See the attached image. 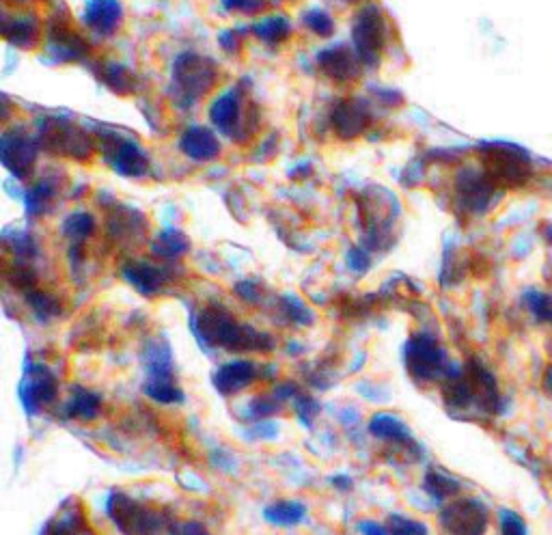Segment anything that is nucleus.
Listing matches in <instances>:
<instances>
[{
  "label": "nucleus",
  "instance_id": "1",
  "mask_svg": "<svg viewBox=\"0 0 552 535\" xmlns=\"http://www.w3.org/2000/svg\"><path fill=\"white\" fill-rule=\"evenodd\" d=\"M199 333L205 341L225 350H270L272 339L264 333L242 326L229 313L207 309L199 315Z\"/></svg>",
  "mask_w": 552,
  "mask_h": 535
},
{
  "label": "nucleus",
  "instance_id": "2",
  "mask_svg": "<svg viewBox=\"0 0 552 535\" xmlns=\"http://www.w3.org/2000/svg\"><path fill=\"white\" fill-rule=\"evenodd\" d=\"M438 520L449 535H483L488 531L490 514L479 499H451Z\"/></svg>",
  "mask_w": 552,
  "mask_h": 535
},
{
  "label": "nucleus",
  "instance_id": "3",
  "mask_svg": "<svg viewBox=\"0 0 552 535\" xmlns=\"http://www.w3.org/2000/svg\"><path fill=\"white\" fill-rule=\"evenodd\" d=\"M406 365L417 382H434L449 374L447 356L430 335H417L406 348Z\"/></svg>",
  "mask_w": 552,
  "mask_h": 535
},
{
  "label": "nucleus",
  "instance_id": "4",
  "mask_svg": "<svg viewBox=\"0 0 552 535\" xmlns=\"http://www.w3.org/2000/svg\"><path fill=\"white\" fill-rule=\"evenodd\" d=\"M108 512L113 516L117 527L128 535H156L162 527V518L158 512L136 503L134 499L115 492L108 501Z\"/></svg>",
  "mask_w": 552,
  "mask_h": 535
},
{
  "label": "nucleus",
  "instance_id": "5",
  "mask_svg": "<svg viewBox=\"0 0 552 535\" xmlns=\"http://www.w3.org/2000/svg\"><path fill=\"white\" fill-rule=\"evenodd\" d=\"M177 80L190 98H201L203 93L214 87L216 70L207 59L197 57V54H186L177 63Z\"/></svg>",
  "mask_w": 552,
  "mask_h": 535
},
{
  "label": "nucleus",
  "instance_id": "6",
  "mask_svg": "<svg viewBox=\"0 0 552 535\" xmlns=\"http://www.w3.org/2000/svg\"><path fill=\"white\" fill-rule=\"evenodd\" d=\"M354 41L361 59L365 63H374L382 48V16L374 7H369L358 16L354 26Z\"/></svg>",
  "mask_w": 552,
  "mask_h": 535
},
{
  "label": "nucleus",
  "instance_id": "7",
  "mask_svg": "<svg viewBox=\"0 0 552 535\" xmlns=\"http://www.w3.org/2000/svg\"><path fill=\"white\" fill-rule=\"evenodd\" d=\"M35 145L22 134H7L0 141V160L5 162V167L11 169L18 177L29 175L35 164Z\"/></svg>",
  "mask_w": 552,
  "mask_h": 535
},
{
  "label": "nucleus",
  "instance_id": "8",
  "mask_svg": "<svg viewBox=\"0 0 552 535\" xmlns=\"http://www.w3.org/2000/svg\"><path fill=\"white\" fill-rule=\"evenodd\" d=\"M257 378V367L251 361H229L218 369L214 376V387L223 395H236L251 387Z\"/></svg>",
  "mask_w": 552,
  "mask_h": 535
},
{
  "label": "nucleus",
  "instance_id": "9",
  "mask_svg": "<svg viewBox=\"0 0 552 535\" xmlns=\"http://www.w3.org/2000/svg\"><path fill=\"white\" fill-rule=\"evenodd\" d=\"M492 175L496 182L520 184L529 175V162L518 149L501 145L499 149H494Z\"/></svg>",
  "mask_w": 552,
  "mask_h": 535
},
{
  "label": "nucleus",
  "instance_id": "10",
  "mask_svg": "<svg viewBox=\"0 0 552 535\" xmlns=\"http://www.w3.org/2000/svg\"><path fill=\"white\" fill-rule=\"evenodd\" d=\"M85 22L91 31L102 37L117 33L123 22V9L119 0H91L85 9Z\"/></svg>",
  "mask_w": 552,
  "mask_h": 535
},
{
  "label": "nucleus",
  "instance_id": "11",
  "mask_svg": "<svg viewBox=\"0 0 552 535\" xmlns=\"http://www.w3.org/2000/svg\"><path fill=\"white\" fill-rule=\"evenodd\" d=\"M179 145H182V152L188 158L197 162L214 160L220 152L218 136L210 128H190L188 132H184Z\"/></svg>",
  "mask_w": 552,
  "mask_h": 535
},
{
  "label": "nucleus",
  "instance_id": "12",
  "mask_svg": "<svg viewBox=\"0 0 552 535\" xmlns=\"http://www.w3.org/2000/svg\"><path fill=\"white\" fill-rule=\"evenodd\" d=\"M369 432L371 436L380 438V441H389L397 445L412 443V434L408 430V425L391 413H378L371 417Z\"/></svg>",
  "mask_w": 552,
  "mask_h": 535
},
{
  "label": "nucleus",
  "instance_id": "13",
  "mask_svg": "<svg viewBox=\"0 0 552 535\" xmlns=\"http://www.w3.org/2000/svg\"><path fill=\"white\" fill-rule=\"evenodd\" d=\"M210 117H212L214 128H218L220 132H225V134L236 132V128L240 126V117H242L238 95L236 93L220 95V98L212 104Z\"/></svg>",
  "mask_w": 552,
  "mask_h": 535
},
{
  "label": "nucleus",
  "instance_id": "14",
  "mask_svg": "<svg viewBox=\"0 0 552 535\" xmlns=\"http://www.w3.org/2000/svg\"><path fill=\"white\" fill-rule=\"evenodd\" d=\"M59 395V382L46 367H37L29 378V391H26L24 400L31 406H46L57 400Z\"/></svg>",
  "mask_w": 552,
  "mask_h": 535
},
{
  "label": "nucleus",
  "instance_id": "15",
  "mask_svg": "<svg viewBox=\"0 0 552 535\" xmlns=\"http://www.w3.org/2000/svg\"><path fill=\"white\" fill-rule=\"evenodd\" d=\"M115 169L121 173V175H128V177H141L147 173V167H149V160L147 156L143 154V149L134 145V143H121L117 149H115Z\"/></svg>",
  "mask_w": 552,
  "mask_h": 535
},
{
  "label": "nucleus",
  "instance_id": "16",
  "mask_svg": "<svg viewBox=\"0 0 552 535\" xmlns=\"http://www.w3.org/2000/svg\"><path fill=\"white\" fill-rule=\"evenodd\" d=\"M307 514V507L300 501H276L266 507V520L276 527H294Z\"/></svg>",
  "mask_w": 552,
  "mask_h": 535
},
{
  "label": "nucleus",
  "instance_id": "17",
  "mask_svg": "<svg viewBox=\"0 0 552 535\" xmlns=\"http://www.w3.org/2000/svg\"><path fill=\"white\" fill-rule=\"evenodd\" d=\"M67 413L80 421H93L102 413V397L87 389H76L67 404Z\"/></svg>",
  "mask_w": 552,
  "mask_h": 535
},
{
  "label": "nucleus",
  "instance_id": "18",
  "mask_svg": "<svg viewBox=\"0 0 552 535\" xmlns=\"http://www.w3.org/2000/svg\"><path fill=\"white\" fill-rule=\"evenodd\" d=\"M320 63L324 67V72L328 76H333L335 80H348L350 76L356 74V61L345 48H333L324 52Z\"/></svg>",
  "mask_w": 552,
  "mask_h": 535
},
{
  "label": "nucleus",
  "instance_id": "19",
  "mask_svg": "<svg viewBox=\"0 0 552 535\" xmlns=\"http://www.w3.org/2000/svg\"><path fill=\"white\" fill-rule=\"evenodd\" d=\"M126 277L128 281L136 287L138 292H143L145 296L149 294H156L162 283H164V277L162 272H158L154 266H145V264H132L126 268Z\"/></svg>",
  "mask_w": 552,
  "mask_h": 535
},
{
  "label": "nucleus",
  "instance_id": "20",
  "mask_svg": "<svg viewBox=\"0 0 552 535\" xmlns=\"http://www.w3.org/2000/svg\"><path fill=\"white\" fill-rule=\"evenodd\" d=\"M423 488L427 495H430L432 499L436 501H451L460 495V484L455 482L453 477L440 473V471H430L425 475V482H423Z\"/></svg>",
  "mask_w": 552,
  "mask_h": 535
},
{
  "label": "nucleus",
  "instance_id": "21",
  "mask_svg": "<svg viewBox=\"0 0 552 535\" xmlns=\"http://www.w3.org/2000/svg\"><path fill=\"white\" fill-rule=\"evenodd\" d=\"M365 126H367V115L363 108H358L356 104H343L335 113V128L343 136H356L358 132L365 130Z\"/></svg>",
  "mask_w": 552,
  "mask_h": 535
},
{
  "label": "nucleus",
  "instance_id": "22",
  "mask_svg": "<svg viewBox=\"0 0 552 535\" xmlns=\"http://www.w3.org/2000/svg\"><path fill=\"white\" fill-rule=\"evenodd\" d=\"M255 35L261 41H266V44H281V41L287 39L289 35V22L287 18H281V16L264 18L255 26Z\"/></svg>",
  "mask_w": 552,
  "mask_h": 535
},
{
  "label": "nucleus",
  "instance_id": "23",
  "mask_svg": "<svg viewBox=\"0 0 552 535\" xmlns=\"http://www.w3.org/2000/svg\"><path fill=\"white\" fill-rule=\"evenodd\" d=\"M93 231H95V221H93L91 214H74L65 223V236L76 240V242L91 238Z\"/></svg>",
  "mask_w": 552,
  "mask_h": 535
},
{
  "label": "nucleus",
  "instance_id": "24",
  "mask_svg": "<svg viewBox=\"0 0 552 535\" xmlns=\"http://www.w3.org/2000/svg\"><path fill=\"white\" fill-rule=\"evenodd\" d=\"M389 533L391 535H430V529H427L425 523H421V520L417 518H410V516H391L389 518Z\"/></svg>",
  "mask_w": 552,
  "mask_h": 535
},
{
  "label": "nucleus",
  "instance_id": "25",
  "mask_svg": "<svg viewBox=\"0 0 552 535\" xmlns=\"http://www.w3.org/2000/svg\"><path fill=\"white\" fill-rule=\"evenodd\" d=\"M5 31H7V39H11L13 44H18V46H26V44H31V41L37 37V29H35V24L31 22H9L5 26Z\"/></svg>",
  "mask_w": 552,
  "mask_h": 535
},
{
  "label": "nucleus",
  "instance_id": "26",
  "mask_svg": "<svg viewBox=\"0 0 552 535\" xmlns=\"http://www.w3.org/2000/svg\"><path fill=\"white\" fill-rule=\"evenodd\" d=\"M305 22L309 29L315 33V35H320V37H328L330 33H333V18L328 16L326 11H320V9H315L311 13H307L305 16Z\"/></svg>",
  "mask_w": 552,
  "mask_h": 535
},
{
  "label": "nucleus",
  "instance_id": "27",
  "mask_svg": "<svg viewBox=\"0 0 552 535\" xmlns=\"http://www.w3.org/2000/svg\"><path fill=\"white\" fill-rule=\"evenodd\" d=\"M499 525H501V535H527V527H524L522 518L512 510L499 512Z\"/></svg>",
  "mask_w": 552,
  "mask_h": 535
},
{
  "label": "nucleus",
  "instance_id": "28",
  "mask_svg": "<svg viewBox=\"0 0 552 535\" xmlns=\"http://www.w3.org/2000/svg\"><path fill=\"white\" fill-rule=\"evenodd\" d=\"M279 400H274V397H259V400H255L251 406H248V410H251L253 419H266V417H272L279 413Z\"/></svg>",
  "mask_w": 552,
  "mask_h": 535
},
{
  "label": "nucleus",
  "instance_id": "29",
  "mask_svg": "<svg viewBox=\"0 0 552 535\" xmlns=\"http://www.w3.org/2000/svg\"><path fill=\"white\" fill-rule=\"evenodd\" d=\"M29 300H31L33 309H35L37 313H41V315H46V318H48V315H57V313L61 311V307H59L57 300H54V298L48 296V294L37 292V294H31Z\"/></svg>",
  "mask_w": 552,
  "mask_h": 535
},
{
  "label": "nucleus",
  "instance_id": "30",
  "mask_svg": "<svg viewBox=\"0 0 552 535\" xmlns=\"http://www.w3.org/2000/svg\"><path fill=\"white\" fill-rule=\"evenodd\" d=\"M529 305H531V311L535 313L537 320L552 322V298H548L544 294H533Z\"/></svg>",
  "mask_w": 552,
  "mask_h": 535
},
{
  "label": "nucleus",
  "instance_id": "31",
  "mask_svg": "<svg viewBox=\"0 0 552 535\" xmlns=\"http://www.w3.org/2000/svg\"><path fill=\"white\" fill-rule=\"evenodd\" d=\"M296 413L307 425L313 421V417L320 413V406L309 395H296Z\"/></svg>",
  "mask_w": 552,
  "mask_h": 535
},
{
  "label": "nucleus",
  "instance_id": "32",
  "mask_svg": "<svg viewBox=\"0 0 552 535\" xmlns=\"http://www.w3.org/2000/svg\"><path fill=\"white\" fill-rule=\"evenodd\" d=\"M162 249H167L162 255L167 257H175V255H182L184 249H186V240L182 238V233H164L162 236Z\"/></svg>",
  "mask_w": 552,
  "mask_h": 535
},
{
  "label": "nucleus",
  "instance_id": "33",
  "mask_svg": "<svg viewBox=\"0 0 552 535\" xmlns=\"http://www.w3.org/2000/svg\"><path fill=\"white\" fill-rule=\"evenodd\" d=\"M285 309H287L289 318H292V320L298 322V324H309V322L313 320L311 311H309L305 305H302V303H298V300H287Z\"/></svg>",
  "mask_w": 552,
  "mask_h": 535
},
{
  "label": "nucleus",
  "instance_id": "34",
  "mask_svg": "<svg viewBox=\"0 0 552 535\" xmlns=\"http://www.w3.org/2000/svg\"><path fill=\"white\" fill-rule=\"evenodd\" d=\"M225 5L233 11H257L261 5V0H225Z\"/></svg>",
  "mask_w": 552,
  "mask_h": 535
},
{
  "label": "nucleus",
  "instance_id": "35",
  "mask_svg": "<svg viewBox=\"0 0 552 535\" xmlns=\"http://www.w3.org/2000/svg\"><path fill=\"white\" fill-rule=\"evenodd\" d=\"M358 529H361L363 535H391L389 527L376 523V520H363V523L358 525Z\"/></svg>",
  "mask_w": 552,
  "mask_h": 535
},
{
  "label": "nucleus",
  "instance_id": "36",
  "mask_svg": "<svg viewBox=\"0 0 552 535\" xmlns=\"http://www.w3.org/2000/svg\"><path fill=\"white\" fill-rule=\"evenodd\" d=\"M177 535H210V531H207L201 523H195V520H192V523L179 527Z\"/></svg>",
  "mask_w": 552,
  "mask_h": 535
},
{
  "label": "nucleus",
  "instance_id": "37",
  "mask_svg": "<svg viewBox=\"0 0 552 535\" xmlns=\"http://www.w3.org/2000/svg\"><path fill=\"white\" fill-rule=\"evenodd\" d=\"M48 535H72V533H69V529L65 525H52L48 529Z\"/></svg>",
  "mask_w": 552,
  "mask_h": 535
},
{
  "label": "nucleus",
  "instance_id": "38",
  "mask_svg": "<svg viewBox=\"0 0 552 535\" xmlns=\"http://www.w3.org/2000/svg\"><path fill=\"white\" fill-rule=\"evenodd\" d=\"M544 387H546V391H552V367L548 369L546 376H544Z\"/></svg>",
  "mask_w": 552,
  "mask_h": 535
},
{
  "label": "nucleus",
  "instance_id": "39",
  "mask_svg": "<svg viewBox=\"0 0 552 535\" xmlns=\"http://www.w3.org/2000/svg\"><path fill=\"white\" fill-rule=\"evenodd\" d=\"M550 240H552V231H550Z\"/></svg>",
  "mask_w": 552,
  "mask_h": 535
}]
</instances>
